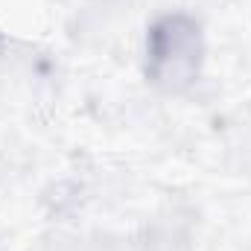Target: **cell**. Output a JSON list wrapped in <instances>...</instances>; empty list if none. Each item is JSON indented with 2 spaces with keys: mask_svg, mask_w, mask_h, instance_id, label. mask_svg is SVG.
Returning <instances> with one entry per match:
<instances>
[{
  "mask_svg": "<svg viewBox=\"0 0 251 251\" xmlns=\"http://www.w3.org/2000/svg\"><path fill=\"white\" fill-rule=\"evenodd\" d=\"M149 56L158 76H184L196 67V26L184 18H167L152 29Z\"/></svg>",
  "mask_w": 251,
  "mask_h": 251,
  "instance_id": "6da1fadb",
  "label": "cell"
}]
</instances>
